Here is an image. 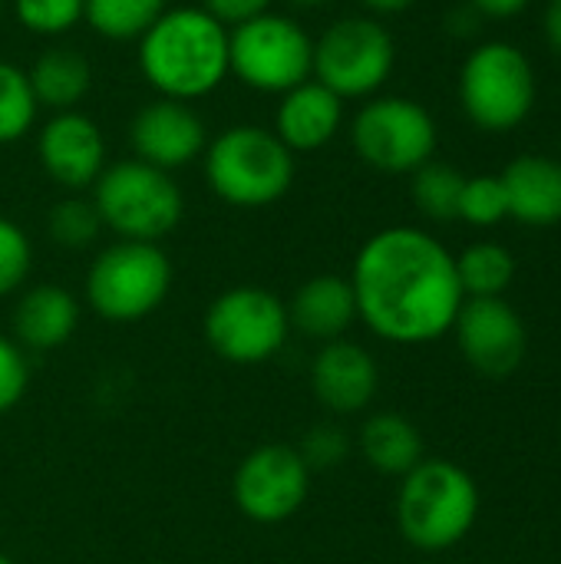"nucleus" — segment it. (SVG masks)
<instances>
[{
  "instance_id": "1",
  "label": "nucleus",
  "mask_w": 561,
  "mask_h": 564,
  "mask_svg": "<svg viewBox=\"0 0 561 564\" xmlns=\"http://www.w3.org/2000/svg\"><path fill=\"white\" fill-rule=\"evenodd\" d=\"M350 288L357 321L400 347L446 337L466 301L450 248L413 225L370 235L354 258Z\"/></svg>"
},
{
  "instance_id": "2",
  "label": "nucleus",
  "mask_w": 561,
  "mask_h": 564,
  "mask_svg": "<svg viewBox=\"0 0 561 564\" xmlns=\"http://www.w3.org/2000/svg\"><path fill=\"white\" fill-rule=\"evenodd\" d=\"M139 73L145 83L179 102L212 96L228 76V26L205 7H169L139 36Z\"/></svg>"
},
{
  "instance_id": "3",
  "label": "nucleus",
  "mask_w": 561,
  "mask_h": 564,
  "mask_svg": "<svg viewBox=\"0 0 561 564\" xmlns=\"http://www.w3.org/2000/svg\"><path fill=\"white\" fill-rule=\"evenodd\" d=\"M208 188L231 208H268L281 202L298 175V155L274 129L241 122L208 139L202 152Z\"/></svg>"
},
{
  "instance_id": "4",
  "label": "nucleus",
  "mask_w": 561,
  "mask_h": 564,
  "mask_svg": "<svg viewBox=\"0 0 561 564\" xmlns=\"http://www.w3.org/2000/svg\"><path fill=\"white\" fill-rule=\"evenodd\" d=\"M479 519L476 479L450 459H423L400 479L397 525L420 552L456 549Z\"/></svg>"
},
{
  "instance_id": "5",
  "label": "nucleus",
  "mask_w": 561,
  "mask_h": 564,
  "mask_svg": "<svg viewBox=\"0 0 561 564\" xmlns=\"http://www.w3.org/2000/svg\"><path fill=\"white\" fill-rule=\"evenodd\" d=\"M93 205L122 241H152L159 245L172 235L185 215V195L172 172H162L139 159H122L103 169L93 185Z\"/></svg>"
},
{
  "instance_id": "6",
  "label": "nucleus",
  "mask_w": 561,
  "mask_h": 564,
  "mask_svg": "<svg viewBox=\"0 0 561 564\" xmlns=\"http://www.w3.org/2000/svg\"><path fill=\"white\" fill-rule=\"evenodd\" d=\"M460 106L483 132H513L536 109V69L529 56L509 40L479 43L460 66Z\"/></svg>"
},
{
  "instance_id": "7",
  "label": "nucleus",
  "mask_w": 561,
  "mask_h": 564,
  "mask_svg": "<svg viewBox=\"0 0 561 564\" xmlns=\"http://www.w3.org/2000/svg\"><path fill=\"white\" fill-rule=\"evenodd\" d=\"M172 261L152 241H112L86 271V304L109 324H136L172 291Z\"/></svg>"
},
{
  "instance_id": "8",
  "label": "nucleus",
  "mask_w": 561,
  "mask_h": 564,
  "mask_svg": "<svg viewBox=\"0 0 561 564\" xmlns=\"http://www.w3.org/2000/svg\"><path fill=\"white\" fill-rule=\"evenodd\" d=\"M228 66L255 93H278L314 76V36L288 13H261L228 30Z\"/></svg>"
},
{
  "instance_id": "9",
  "label": "nucleus",
  "mask_w": 561,
  "mask_h": 564,
  "mask_svg": "<svg viewBox=\"0 0 561 564\" xmlns=\"http://www.w3.org/2000/svg\"><path fill=\"white\" fill-rule=\"evenodd\" d=\"M393 66L397 40L377 17H341L314 40V79L344 102L377 96L393 76Z\"/></svg>"
},
{
  "instance_id": "10",
  "label": "nucleus",
  "mask_w": 561,
  "mask_h": 564,
  "mask_svg": "<svg viewBox=\"0 0 561 564\" xmlns=\"http://www.w3.org/2000/svg\"><path fill=\"white\" fill-rule=\"evenodd\" d=\"M350 145L364 165L384 175H413L436 155L440 129L430 109L410 96H370L350 119Z\"/></svg>"
},
{
  "instance_id": "11",
  "label": "nucleus",
  "mask_w": 561,
  "mask_h": 564,
  "mask_svg": "<svg viewBox=\"0 0 561 564\" xmlns=\"http://www.w3.org/2000/svg\"><path fill=\"white\" fill-rule=\"evenodd\" d=\"M202 334L222 360L238 367H258L288 344V304L255 284L228 288L208 304Z\"/></svg>"
},
{
  "instance_id": "12",
  "label": "nucleus",
  "mask_w": 561,
  "mask_h": 564,
  "mask_svg": "<svg viewBox=\"0 0 561 564\" xmlns=\"http://www.w3.org/2000/svg\"><path fill=\"white\" fill-rule=\"evenodd\" d=\"M311 492V469L298 446L268 443L251 449L231 479V499L238 512L258 525H281L301 512Z\"/></svg>"
},
{
  "instance_id": "13",
  "label": "nucleus",
  "mask_w": 561,
  "mask_h": 564,
  "mask_svg": "<svg viewBox=\"0 0 561 564\" xmlns=\"http://www.w3.org/2000/svg\"><path fill=\"white\" fill-rule=\"evenodd\" d=\"M453 334L466 364L489 380L513 377L529 350L526 321L503 297H466Z\"/></svg>"
},
{
  "instance_id": "14",
  "label": "nucleus",
  "mask_w": 561,
  "mask_h": 564,
  "mask_svg": "<svg viewBox=\"0 0 561 564\" xmlns=\"http://www.w3.org/2000/svg\"><path fill=\"white\" fill-rule=\"evenodd\" d=\"M36 159L50 182L79 195L96 185L106 162V135L99 122L79 109L53 112L36 132Z\"/></svg>"
},
{
  "instance_id": "15",
  "label": "nucleus",
  "mask_w": 561,
  "mask_h": 564,
  "mask_svg": "<svg viewBox=\"0 0 561 564\" xmlns=\"http://www.w3.org/2000/svg\"><path fill=\"white\" fill-rule=\"evenodd\" d=\"M129 145L132 159L149 162L162 172H175L195 159H202L208 145L205 119L192 102L155 96L129 119Z\"/></svg>"
},
{
  "instance_id": "16",
  "label": "nucleus",
  "mask_w": 561,
  "mask_h": 564,
  "mask_svg": "<svg viewBox=\"0 0 561 564\" xmlns=\"http://www.w3.org/2000/svg\"><path fill=\"white\" fill-rule=\"evenodd\" d=\"M311 390L334 416L364 413L380 390V367L374 354L347 337L321 344L311 360Z\"/></svg>"
},
{
  "instance_id": "17",
  "label": "nucleus",
  "mask_w": 561,
  "mask_h": 564,
  "mask_svg": "<svg viewBox=\"0 0 561 564\" xmlns=\"http://www.w3.org/2000/svg\"><path fill=\"white\" fill-rule=\"evenodd\" d=\"M344 129V99L331 93L314 76L294 89H288L274 112V135L298 155L317 152L337 139Z\"/></svg>"
},
{
  "instance_id": "18",
  "label": "nucleus",
  "mask_w": 561,
  "mask_h": 564,
  "mask_svg": "<svg viewBox=\"0 0 561 564\" xmlns=\"http://www.w3.org/2000/svg\"><path fill=\"white\" fill-rule=\"evenodd\" d=\"M288 317H291V330L317 344L341 340L357 321V297H354L350 278H341V274L308 278L294 291L288 304Z\"/></svg>"
},
{
  "instance_id": "19",
  "label": "nucleus",
  "mask_w": 561,
  "mask_h": 564,
  "mask_svg": "<svg viewBox=\"0 0 561 564\" xmlns=\"http://www.w3.org/2000/svg\"><path fill=\"white\" fill-rule=\"evenodd\" d=\"M509 198V218L529 228H552L561 221V162L549 155H519L499 175Z\"/></svg>"
},
{
  "instance_id": "20",
  "label": "nucleus",
  "mask_w": 561,
  "mask_h": 564,
  "mask_svg": "<svg viewBox=\"0 0 561 564\" xmlns=\"http://www.w3.org/2000/svg\"><path fill=\"white\" fill-rule=\"evenodd\" d=\"M79 327V301L60 284H36L17 297L13 337L23 350H56Z\"/></svg>"
},
{
  "instance_id": "21",
  "label": "nucleus",
  "mask_w": 561,
  "mask_h": 564,
  "mask_svg": "<svg viewBox=\"0 0 561 564\" xmlns=\"http://www.w3.org/2000/svg\"><path fill=\"white\" fill-rule=\"evenodd\" d=\"M26 79L40 109L69 112L89 96L93 66L73 46H50L33 59V66L26 69Z\"/></svg>"
},
{
  "instance_id": "22",
  "label": "nucleus",
  "mask_w": 561,
  "mask_h": 564,
  "mask_svg": "<svg viewBox=\"0 0 561 564\" xmlns=\"http://www.w3.org/2000/svg\"><path fill=\"white\" fill-rule=\"evenodd\" d=\"M360 456L377 473L400 476V479L427 459L417 423H410L400 413H374L360 426Z\"/></svg>"
},
{
  "instance_id": "23",
  "label": "nucleus",
  "mask_w": 561,
  "mask_h": 564,
  "mask_svg": "<svg viewBox=\"0 0 561 564\" xmlns=\"http://www.w3.org/2000/svg\"><path fill=\"white\" fill-rule=\"evenodd\" d=\"M456 274L466 297H503L516 281V258L499 241H476L456 258Z\"/></svg>"
},
{
  "instance_id": "24",
  "label": "nucleus",
  "mask_w": 561,
  "mask_h": 564,
  "mask_svg": "<svg viewBox=\"0 0 561 564\" xmlns=\"http://www.w3.org/2000/svg\"><path fill=\"white\" fill-rule=\"evenodd\" d=\"M169 0H86L83 23L103 40H139L162 13Z\"/></svg>"
},
{
  "instance_id": "25",
  "label": "nucleus",
  "mask_w": 561,
  "mask_h": 564,
  "mask_svg": "<svg viewBox=\"0 0 561 564\" xmlns=\"http://www.w3.org/2000/svg\"><path fill=\"white\" fill-rule=\"evenodd\" d=\"M466 175L446 162L430 159L427 165H420L413 172V205L420 208V215H427L430 221H453L460 218V195H463Z\"/></svg>"
},
{
  "instance_id": "26",
  "label": "nucleus",
  "mask_w": 561,
  "mask_h": 564,
  "mask_svg": "<svg viewBox=\"0 0 561 564\" xmlns=\"http://www.w3.org/2000/svg\"><path fill=\"white\" fill-rule=\"evenodd\" d=\"M36 96L30 89L26 69L0 59V145L20 142L36 122Z\"/></svg>"
},
{
  "instance_id": "27",
  "label": "nucleus",
  "mask_w": 561,
  "mask_h": 564,
  "mask_svg": "<svg viewBox=\"0 0 561 564\" xmlns=\"http://www.w3.org/2000/svg\"><path fill=\"white\" fill-rule=\"evenodd\" d=\"M99 231H103V218H99L93 198H83V195L60 198L46 215V235L66 251L89 248L99 238Z\"/></svg>"
},
{
  "instance_id": "28",
  "label": "nucleus",
  "mask_w": 561,
  "mask_h": 564,
  "mask_svg": "<svg viewBox=\"0 0 561 564\" xmlns=\"http://www.w3.org/2000/svg\"><path fill=\"white\" fill-rule=\"evenodd\" d=\"M86 0H13V17L26 33L66 36L83 23Z\"/></svg>"
},
{
  "instance_id": "29",
  "label": "nucleus",
  "mask_w": 561,
  "mask_h": 564,
  "mask_svg": "<svg viewBox=\"0 0 561 564\" xmlns=\"http://www.w3.org/2000/svg\"><path fill=\"white\" fill-rule=\"evenodd\" d=\"M460 218L473 228H493L509 218V198L499 175H473L460 195Z\"/></svg>"
},
{
  "instance_id": "30",
  "label": "nucleus",
  "mask_w": 561,
  "mask_h": 564,
  "mask_svg": "<svg viewBox=\"0 0 561 564\" xmlns=\"http://www.w3.org/2000/svg\"><path fill=\"white\" fill-rule=\"evenodd\" d=\"M33 268V245L26 231L0 215V297L17 294Z\"/></svg>"
},
{
  "instance_id": "31",
  "label": "nucleus",
  "mask_w": 561,
  "mask_h": 564,
  "mask_svg": "<svg viewBox=\"0 0 561 564\" xmlns=\"http://www.w3.org/2000/svg\"><path fill=\"white\" fill-rule=\"evenodd\" d=\"M298 453H301V459L308 463V469L314 473V469H337L344 459H347V453H350V440H347V433L341 430V426H334V423H321V426H314V430H308V436L301 440V446H298Z\"/></svg>"
},
{
  "instance_id": "32",
  "label": "nucleus",
  "mask_w": 561,
  "mask_h": 564,
  "mask_svg": "<svg viewBox=\"0 0 561 564\" xmlns=\"http://www.w3.org/2000/svg\"><path fill=\"white\" fill-rule=\"evenodd\" d=\"M30 387V360L26 350L0 334V416L10 413Z\"/></svg>"
},
{
  "instance_id": "33",
  "label": "nucleus",
  "mask_w": 561,
  "mask_h": 564,
  "mask_svg": "<svg viewBox=\"0 0 561 564\" xmlns=\"http://www.w3.org/2000/svg\"><path fill=\"white\" fill-rule=\"evenodd\" d=\"M271 3H274V0H202V7H205L218 23H225L228 30L238 26V23L255 20V17H261V13H268Z\"/></svg>"
},
{
  "instance_id": "34",
  "label": "nucleus",
  "mask_w": 561,
  "mask_h": 564,
  "mask_svg": "<svg viewBox=\"0 0 561 564\" xmlns=\"http://www.w3.org/2000/svg\"><path fill=\"white\" fill-rule=\"evenodd\" d=\"M532 0H470V7L479 13V17H493V20H509V17H519Z\"/></svg>"
},
{
  "instance_id": "35",
  "label": "nucleus",
  "mask_w": 561,
  "mask_h": 564,
  "mask_svg": "<svg viewBox=\"0 0 561 564\" xmlns=\"http://www.w3.org/2000/svg\"><path fill=\"white\" fill-rule=\"evenodd\" d=\"M542 33L549 40V46L561 56V0H549L546 17H542Z\"/></svg>"
},
{
  "instance_id": "36",
  "label": "nucleus",
  "mask_w": 561,
  "mask_h": 564,
  "mask_svg": "<svg viewBox=\"0 0 561 564\" xmlns=\"http://www.w3.org/2000/svg\"><path fill=\"white\" fill-rule=\"evenodd\" d=\"M479 13L473 10V7H460V10H453L450 13V33H456V36H473L476 30H479Z\"/></svg>"
},
{
  "instance_id": "37",
  "label": "nucleus",
  "mask_w": 561,
  "mask_h": 564,
  "mask_svg": "<svg viewBox=\"0 0 561 564\" xmlns=\"http://www.w3.org/2000/svg\"><path fill=\"white\" fill-rule=\"evenodd\" d=\"M370 13H403L410 10L417 0H360Z\"/></svg>"
},
{
  "instance_id": "38",
  "label": "nucleus",
  "mask_w": 561,
  "mask_h": 564,
  "mask_svg": "<svg viewBox=\"0 0 561 564\" xmlns=\"http://www.w3.org/2000/svg\"><path fill=\"white\" fill-rule=\"evenodd\" d=\"M291 7H301V10H317V7H327L331 0H288Z\"/></svg>"
},
{
  "instance_id": "39",
  "label": "nucleus",
  "mask_w": 561,
  "mask_h": 564,
  "mask_svg": "<svg viewBox=\"0 0 561 564\" xmlns=\"http://www.w3.org/2000/svg\"><path fill=\"white\" fill-rule=\"evenodd\" d=\"M0 564H13V558H7V555H0Z\"/></svg>"
},
{
  "instance_id": "40",
  "label": "nucleus",
  "mask_w": 561,
  "mask_h": 564,
  "mask_svg": "<svg viewBox=\"0 0 561 564\" xmlns=\"http://www.w3.org/2000/svg\"><path fill=\"white\" fill-rule=\"evenodd\" d=\"M559 162H561V135H559Z\"/></svg>"
},
{
  "instance_id": "41",
  "label": "nucleus",
  "mask_w": 561,
  "mask_h": 564,
  "mask_svg": "<svg viewBox=\"0 0 561 564\" xmlns=\"http://www.w3.org/2000/svg\"><path fill=\"white\" fill-rule=\"evenodd\" d=\"M0 10H3V0H0Z\"/></svg>"
}]
</instances>
